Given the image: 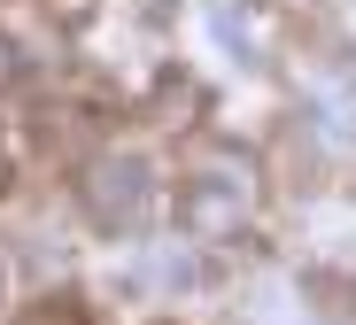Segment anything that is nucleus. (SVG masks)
Instances as JSON below:
<instances>
[{
    "mask_svg": "<svg viewBox=\"0 0 356 325\" xmlns=\"http://www.w3.org/2000/svg\"><path fill=\"white\" fill-rule=\"evenodd\" d=\"M147 202H155V178H147L140 155H101V163L86 171V217H93L101 232H132V225L147 217Z\"/></svg>",
    "mask_w": 356,
    "mask_h": 325,
    "instance_id": "f257e3e1",
    "label": "nucleus"
},
{
    "mask_svg": "<svg viewBox=\"0 0 356 325\" xmlns=\"http://www.w3.org/2000/svg\"><path fill=\"white\" fill-rule=\"evenodd\" d=\"M248 202H256V178H248L241 155H232V163L202 171V186L186 193V232H194V240H225V232H241Z\"/></svg>",
    "mask_w": 356,
    "mask_h": 325,
    "instance_id": "f03ea898",
    "label": "nucleus"
},
{
    "mask_svg": "<svg viewBox=\"0 0 356 325\" xmlns=\"http://www.w3.org/2000/svg\"><path fill=\"white\" fill-rule=\"evenodd\" d=\"M8 86H16V47L0 39V93H8Z\"/></svg>",
    "mask_w": 356,
    "mask_h": 325,
    "instance_id": "7ed1b4c3",
    "label": "nucleus"
}]
</instances>
